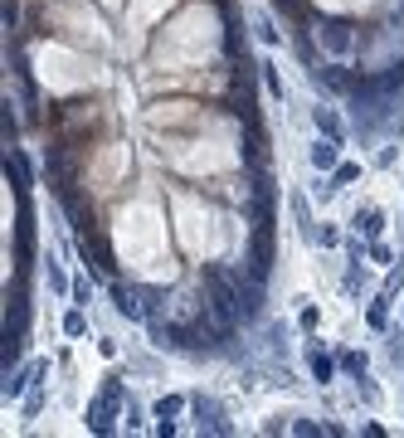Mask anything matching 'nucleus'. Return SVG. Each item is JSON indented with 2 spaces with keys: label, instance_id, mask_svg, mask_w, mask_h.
<instances>
[{
  "label": "nucleus",
  "instance_id": "1",
  "mask_svg": "<svg viewBox=\"0 0 404 438\" xmlns=\"http://www.w3.org/2000/svg\"><path fill=\"white\" fill-rule=\"evenodd\" d=\"M205 287H210V297H205L210 302V317H215L219 327H234L239 312H243V292L219 273V268H205Z\"/></svg>",
  "mask_w": 404,
  "mask_h": 438
},
{
  "label": "nucleus",
  "instance_id": "2",
  "mask_svg": "<svg viewBox=\"0 0 404 438\" xmlns=\"http://www.w3.org/2000/svg\"><path fill=\"white\" fill-rule=\"evenodd\" d=\"M122 399H127L122 380H108L103 394L88 404V429H93V434H112V419H117V409H122Z\"/></svg>",
  "mask_w": 404,
  "mask_h": 438
},
{
  "label": "nucleus",
  "instance_id": "3",
  "mask_svg": "<svg viewBox=\"0 0 404 438\" xmlns=\"http://www.w3.org/2000/svg\"><path fill=\"white\" fill-rule=\"evenodd\" d=\"M146 292H136V287H127V282H112V307L127 317V322H146L151 317V307H146Z\"/></svg>",
  "mask_w": 404,
  "mask_h": 438
},
{
  "label": "nucleus",
  "instance_id": "4",
  "mask_svg": "<svg viewBox=\"0 0 404 438\" xmlns=\"http://www.w3.org/2000/svg\"><path fill=\"white\" fill-rule=\"evenodd\" d=\"M5 180H10L20 195L29 190V161L20 156V151H5Z\"/></svg>",
  "mask_w": 404,
  "mask_h": 438
},
{
  "label": "nucleus",
  "instance_id": "5",
  "mask_svg": "<svg viewBox=\"0 0 404 438\" xmlns=\"http://www.w3.org/2000/svg\"><path fill=\"white\" fill-rule=\"evenodd\" d=\"M322 44L331 49V54H346V49H350V25H341V20H326V25H322Z\"/></svg>",
  "mask_w": 404,
  "mask_h": 438
},
{
  "label": "nucleus",
  "instance_id": "6",
  "mask_svg": "<svg viewBox=\"0 0 404 438\" xmlns=\"http://www.w3.org/2000/svg\"><path fill=\"white\" fill-rule=\"evenodd\" d=\"M317 78H322L326 88H331V93H355V88H360V83L350 78V73H346V68H341V63H331V68H322Z\"/></svg>",
  "mask_w": 404,
  "mask_h": 438
},
{
  "label": "nucleus",
  "instance_id": "7",
  "mask_svg": "<svg viewBox=\"0 0 404 438\" xmlns=\"http://www.w3.org/2000/svg\"><path fill=\"white\" fill-rule=\"evenodd\" d=\"M336 146H341L336 137L317 141V146H312V165H317V170H336Z\"/></svg>",
  "mask_w": 404,
  "mask_h": 438
},
{
  "label": "nucleus",
  "instance_id": "8",
  "mask_svg": "<svg viewBox=\"0 0 404 438\" xmlns=\"http://www.w3.org/2000/svg\"><path fill=\"white\" fill-rule=\"evenodd\" d=\"M355 229H365V234H380V229H385V215H380L375 205H365V210H355Z\"/></svg>",
  "mask_w": 404,
  "mask_h": 438
},
{
  "label": "nucleus",
  "instance_id": "9",
  "mask_svg": "<svg viewBox=\"0 0 404 438\" xmlns=\"http://www.w3.org/2000/svg\"><path fill=\"white\" fill-rule=\"evenodd\" d=\"M25 384H34V370H15V375H5V399L25 394Z\"/></svg>",
  "mask_w": 404,
  "mask_h": 438
},
{
  "label": "nucleus",
  "instance_id": "10",
  "mask_svg": "<svg viewBox=\"0 0 404 438\" xmlns=\"http://www.w3.org/2000/svg\"><path fill=\"white\" fill-rule=\"evenodd\" d=\"M181 409H186V399H181V394H161V399H156V409H151V414H156V419H176Z\"/></svg>",
  "mask_w": 404,
  "mask_h": 438
},
{
  "label": "nucleus",
  "instance_id": "11",
  "mask_svg": "<svg viewBox=\"0 0 404 438\" xmlns=\"http://www.w3.org/2000/svg\"><path fill=\"white\" fill-rule=\"evenodd\" d=\"M317 132H326V137L341 141V122H336V112H331V108H317Z\"/></svg>",
  "mask_w": 404,
  "mask_h": 438
},
{
  "label": "nucleus",
  "instance_id": "12",
  "mask_svg": "<svg viewBox=\"0 0 404 438\" xmlns=\"http://www.w3.org/2000/svg\"><path fill=\"white\" fill-rule=\"evenodd\" d=\"M331 370H336V365H331V360H326L322 351H312V380L326 384V380H331Z\"/></svg>",
  "mask_w": 404,
  "mask_h": 438
},
{
  "label": "nucleus",
  "instance_id": "13",
  "mask_svg": "<svg viewBox=\"0 0 404 438\" xmlns=\"http://www.w3.org/2000/svg\"><path fill=\"white\" fill-rule=\"evenodd\" d=\"M293 434H302V438H317V434H336V429H326V424H312V419H297V424H293Z\"/></svg>",
  "mask_w": 404,
  "mask_h": 438
},
{
  "label": "nucleus",
  "instance_id": "14",
  "mask_svg": "<svg viewBox=\"0 0 404 438\" xmlns=\"http://www.w3.org/2000/svg\"><path fill=\"white\" fill-rule=\"evenodd\" d=\"M258 68H263V83H268V93H273V98H283V78H278V68H273L268 58H263Z\"/></svg>",
  "mask_w": 404,
  "mask_h": 438
},
{
  "label": "nucleus",
  "instance_id": "15",
  "mask_svg": "<svg viewBox=\"0 0 404 438\" xmlns=\"http://www.w3.org/2000/svg\"><path fill=\"white\" fill-rule=\"evenodd\" d=\"M350 180H360V165H336V175H331V185L341 190V185H350Z\"/></svg>",
  "mask_w": 404,
  "mask_h": 438
},
{
  "label": "nucleus",
  "instance_id": "16",
  "mask_svg": "<svg viewBox=\"0 0 404 438\" xmlns=\"http://www.w3.org/2000/svg\"><path fill=\"white\" fill-rule=\"evenodd\" d=\"M64 331H69V336H83V331H88V317H83V312H69V317H64Z\"/></svg>",
  "mask_w": 404,
  "mask_h": 438
},
{
  "label": "nucleus",
  "instance_id": "17",
  "mask_svg": "<svg viewBox=\"0 0 404 438\" xmlns=\"http://www.w3.org/2000/svg\"><path fill=\"white\" fill-rule=\"evenodd\" d=\"M341 365H346V370L355 375V380L365 375V356H360V351H350V356H341Z\"/></svg>",
  "mask_w": 404,
  "mask_h": 438
},
{
  "label": "nucleus",
  "instance_id": "18",
  "mask_svg": "<svg viewBox=\"0 0 404 438\" xmlns=\"http://www.w3.org/2000/svg\"><path fill=\"white\" fill-rule=\"evenodd\" d=\"M385 302H390V297H380L375 307H370V327H375V331L385 327V322H390V317H385Z\"/></svg>",
  "mask_w": 404,
  "mask_h": 438
},
{
  "label": "nucleus",
  "instance_id": "19",
  "mask_svg": "<svg viewBox=\"0 0 404 438\" xmlns=\"http://www.w3.org/2000/svg\"><path fill=\"white\" fill-rule=\"evenodd\" d=\"M49 287H54V292H69V277H64V273H59V268H54V263H49Z\"/></svg>",
  "mask_w": 404,
  "mask_h": 438
},
{
  "label": "nucleus",
  "instance_id": "20",
  "mask_svg": "<svg viewBox=\"0 0 404 438\" xmlns=\"http://www.w3.org/2000/svg\"><path fill=\"white\" fill-rule=\"evenodd\" d=\"M15 132H20V122H15V112L5 108V141H15Z\"/></svg>",
  "mask_w": 404,
  "mask_h": 438
},
{
  "label": "nucleus",
  "instance_id": "21",
  "mask_svg": "<svg viewBox=\"0 0 404 438\" xmlns=\"http://www.w3.org/2000/svg\"><path fill=\"white\" fill-rule=\"evenodd\" d=\"M258 34H263V44H278V29H273L268 20H258Z\"/></svg>",
  "mask_w": 404,
  "mask_h": 438
},
{
  "label": "nucleus",
  "instance_id": "22",
  "mask_svg": "<svg viewBox=\"0 0 404 438\" xmlns=\"http://www.w3.org/2000/svg\"><path fill=\"white\" fill-rule=\"evenodd\" d=\"M278 10H288V15H302V0H273Z\"/></svg>",
  "mask_w": 404,
  "mask_h": 438
}]
</instances>
